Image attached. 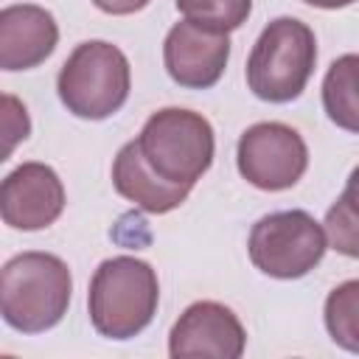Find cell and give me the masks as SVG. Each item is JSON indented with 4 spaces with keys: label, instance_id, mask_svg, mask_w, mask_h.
Wrapping results in <instances>:
<instances>
[{
    "label": "cell",
    "instance_id": "5b68a950",
    "mask_svg": "<svg viewBox=\"0 0 359 359\" xmlns=\"http://www.w3.org/2000/svg\"><path fill=\"white\" fill-rule=\"evenodd\" d=\"M146 163L168 182L194 188L216 154L213 126L205 115L182 107H165L149 115L137 135Z\"/></svg>",
    "mask_w": 359,
    "mask_h": 359
},
{
    "label": "cell",
    "instance_id": "ac0fdd59",
    "mask_svg": "<svg viewBox=\"0 0 359 359\" xmlns=\"http://www.w3.org/2000/svg\"><path fill=\"white\" fill-rule=\"evenodd\" d=\"M95 8H101L104 14H115V17H126L135 14L140 8H146L151 0H93Z\"/></svg>",
    "mask_w": 359,
    "mask_h": 359
},
{
    "label": "cell",
    "instance_id": "30bf717a",
    "mask_svg": "<svg viewBox=\"0 0 359 359\" xmlns=\"http://www.w3.org/2000/svg\"><path fill=\"white\" fill-rule=\"evenodd\" d=\"M62 210L65 185L45 163H22L0 185V216L14 230H45L62 216Z\"/></svg>",
    "mask_w": 359,
    "mask_h": 359
},
{
    "label": "cell",
    "instance_id": "4fadbf2b",
    "mask_svg": "<svg viewBox=\"0 0 359 359\" xmlns=\"http://www.w3.org/2000/svg\"><path fill=\"white\" fill-rule=\"evenodd\" d=\"M323 109L331 123L359 135V53L331 62L323 79Z\"/></svg>",
    "mask_w": 359,
    "mask_h": 359
},
{
    "label": "cell",
    "instance_id": "ffe728a7",
    "mask_svg": "<svg viewBox=\"0 0 359 359\" xmlns=\"http://www.w3.org/2000/svg\"><path fill=\"white\" fill-rule=\"evenodd\" d=\"M303 3H309L314 8H345V6H351L356 0H303Z\"/></svg>",
    "mask_w": 359,
    "mask_h": 359
},
{
    "label": "cell",
    "instance_id": "7a4b0ae2",
    "mask_svg": "<svg viewBox=\"0 0 359 359\" xmlns=\"http://www.w3.org/2000/svg\"><path fill=\"white\" fill-rule=\"evenodd\" d=\"M160 283L149 261L115 255L98 264L87 289L93 328L107 339H132L157 314Z\"/></svg>",
    "mask_w": 359,
    "mask_h": 359
},
{
    "label": "cell",
    "instance_id": "ba28073f",
    "mask_svg": "<svg viewBox=\"0 0 359 359\" xmlns=\"http://www.w3.org/2000/svg\"><path fill=\"white\" fill-rule=\"evenodd\" d=\"M230 59V36L224 31L180 20L171 25L163 42V65L174 84L185 90L213 87Z\"/></svg>",
    "mask_w": 359,
    "mask_h": 359
},
{
    "label": "cell",
    "instance_id": "277c9868",
    "mask_svg": "<svg viewBox=\"0 0 359 359\" xmlns=\"http://www.w3.org/2000/svg\"><path fill=\"white\" fill-rule=\"evenodd\" d=\"M132 90V67L126 53L104 39H87L73 48L56 76L59 101L84 121L115 115Z\"/></svg>",
    "mask_w": 359,
    "mask_h": 359
},
{
    "label": "cell",
    "instance_id": "8fae6325",
    "mask_svg": "<svg viewBox=\"0 0 359 359\" xmlns=\"http://www.w3.org/2000/svg\"><path fill=\"white\" fill-rule=\"evenodd\" d=\"M59 42L53 14L34 3L6 6L0 11V67L31 70L42 65Z\"/></svg>",
    "mask_w": 359,
    "mask_h": 359
},
{
    "label": "cell",
    "instance_id": "8992f818",
    "mask_svg": "<svg viewBox=\"0 0 359 359\" xmlns=\"http://www.w3.org/2000/svg\"><path fill=\"white\" fill-rule=\"evenodd\" d=\"M325 250V227L306 210H278L261 216L252 224L247 241V252L255 269L278 280L309 275L323 261Z\"/></svg>",
    "mask_w": 359,
    "mask_h": 359
},
{
    "label": "cell",
    "instance_id": "2e32d148",
    "mask_svg": "<svg viewBox=\"0 0 359 359\" xmlns=\"http://www.w3.org/2000/svg\"><path fill=\"white\" fill-rule=\"evenodd\" d=\"M323 227L331 250L348 258H359V208L345 194H339L337 202L328 208Z\"/></svg>",
    "mask_w": 359,
    "mask_h": 359
},
{
    "label": "cell",
    "instance_id": "9a60e30c",
    "mask_svg": "<svg viewBox=\"0 0 359 359\" xmlns=\"http://www.w3.org/2000/svg\"><path fill=\"white\" fill-rule=\"evenodd\" d=\"M174 3L185 20H194L199 25L224 34L241 28L252 11V0H174Z\"/></svg>",
    "mask_w": 359,
    "mask_h": 359
},
{
    "label": "cell",
    "instance_id": "6da1fadb",
    "mask_svg": "<svg viewBox=\"0 0 359 359\" xmlns=\"http://www.w3.org/2000/svg\"><path fill=\"white\" fill-rule=\"evenodd\" d=\"M73 297V275L53 252H20L0 269V314L20 334H42L62 323Z\"/></svg>",
    "mask_w": 359,
    "mask_h": 359
},
{
    "label": "cell",
    "instance_id": "7c38bea8",
    "mask_svg": "<svg viewBox=\"0 0 359 359\" xmlns=\"http://www.w3.org/2000/svg\"><path fill=\"white\" fill-rule=\"evenodd\" d=\"M112 185L115 191L135 202L140 210L146 213H168L174 208H180L191 188L188 185H174L168 180H163L143 157L140 146H137V137L123 143L121 151L115 154V163H112Z\"/></svg>",
    "mask_w": 359,
    "mask_h": 359
},
{
    "label": "cell",
    "instance_id": "e0dca14e",
    "mask_svg": "<svg viewBox=\"0 0 359 359\" xmlns=\"http://www.w3.org/2000/svg\"><path fill=\"white\" fill-rule=\"evenodd\" d=\"M3 107H6V118H3V123H6V135H8V140H6V160H8L14 143L28 137V132H31V121H28L25 107H22L14 95H3Z\"/></svg>",
    "mask_w": 359,
    "mask_h": 359
},
{
    "label": "cell",
    "instance_id": "9c48e42d",
    "mask_svg": "<svg viewBox=\"0 0 359 359\" xmlns=\"http://www.w3.org/2000/svg\"><path fill=\"white\" fill-rule=\"evenodd\" d=\"M247 348V331L241 320L216 300L191 303L168 334V353L174 359L208 356V359H238Z\"/></svg>",
    "mask_w": 359,
    "mask_h": 359
},
{
    "label": "cell",
    "instance_id": "3957f363",
    "mask_svg": "<svg viewBox=\"0 0 359 359\" xmlns=\"http://www.w3.org/2000/svg\"><path fill=\"white\" fill-rule=\"evenodd\" d=\"M317 65L314 31L297 17H275L255 39L247 59V87L269 104L300 98Z\"/></svg>",
    "mask_w": 359,
    "mask_h": 359
},
{
    "label": "cell",
    "instance_id": "d6986e66",
    "mask_svg": "<svg viewBox=\"0 0 359 359\" xmlns=\"http://www.w3.org/2000/svg\"><path fill=\"white\" fill-rule=\"evenodd\" d=\"M342 194H345V196L359 208V165L348 174V182H345V191H342Z\"/></svg>",
    "mask_w": 359,
    "mask_h": 359
},
{
    "label": "cell",
    "instance_id": "52a82bcc",
    "mask_svg": "<svg viewBox=\"0 0 359 359\" xmlns=\"http://www.w3.org/2000/svg\"><path fill=\"white\" fill-rule=\"evenodd\" d=\"M238 174L258 191L294 188L309 168V146L297 129L280 121H261L241 132L236 146Z\"/></svg>",
    "mask_w": 359,
    "mask_h": 359
},
{
    "label": "cell",
    "instance_id": "5bb4252c",
    "mask_svg": "<svg viewBox=\"0 0 359 359\" xmlns=\"http://www.w3.org/2000/svg\"><path fill=\"white\" fill-rule=\"evenodd\" d=\"M323 320L328 337L339 348L359 353V278L345 280L328 292L323 306Z\"/></svg>",
    "mask_w": 359,
    "mask_h": 359
}]
</instances>
